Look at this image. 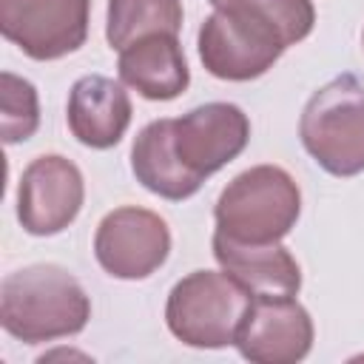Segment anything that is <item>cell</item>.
Listing matches in <instances>:
<instances>
[{
    "mask_svg": "<svg viewBox=\"0 0 364 364\" xmlns=\"http://www.w3.org/2000/svg\"><path fill=\"white\" fill-rule=\"evenodd\" d=\"M91 318L85 287L60 264H28L0 284V324L23 344L77 336Z\"/></svg>",
    "mask_w": 364,
    "mask_h": 364,
    "instance_id": "6da1fadb",
    "label": "cell"
},
{
    "mask_svg": "<svg viewBox=\"0 0 364 364\" xmlns=\"http://www.w3.org/2000/svg\"><path fill=\"white\" fill-rule=\"evenodd\" d=\"M293 46L287 31L256 3H230L205 17L196 48L208 74L228 82H247L273 68Z\"/></svg>",
    "mask_w": 364,
    "mask_h": 364,
    "instance_id": "7a4b0ae2",
    "label": "cell"
},
{
    "mask_svg": "<svg viewBox=\"0 0 364 364\" xmlns=\"http://www.w3.org/2000/svg\"><path fill=\"white\" fill-rule=\"evenodd\" d=\"M301 191L279 165H253L233 176L213 205L216 230L236 242H282L299 222Z\"/></svg>",
    "mask_w": 364,
    "mask_h": 364,
    "instance_id": "3957f363",
    "label": "cell"
},
{
    "mask_svg": "<svg viewBox=\"0 0 364 364\" xmlns=\"http://www.w3.org/2000/svg\"><path fill=\"white\" fill-rule=\"evenodd\" d=\"M304 151L333 176L364 171V85L353 74H338L304 102L299 119Z\"/></svg>",
    "mask_w": 364,
    "mask_h": 364,
    "instance_id": "277c9868",
    "label": "cell"
},
{
    "mask_svg": "<svg viewBox=\"0 0 364 364\" xmlns=\"http://www.w3.org/2000/svg\"><path fill=\"white\" fill-rule=\"evenodd\" d=\"M250 301V290L225 270H193L171 287L165 321L182 344L219 350L236 344V333Z\"/></svg>",
    "mask_w": 364,
    "mask_h": 364,
    "instance_id": "5b68a950",
    "label": "cell"
},
{
    "mask_svg": "<svg viewBox=\"0 0 364 364\" xmlns=\"http://www.w3.org/2000/svg\"><path fill=\"white\" fill-rule=\"evenodd\" d=\"M171 253L168 222L136 205L114 208L102 216L94 233V256L100 267L125 282H139L156 273Z\"/></svg>",
    "mask_w": 364,
    "mask_h": 364,
    "instance_id": "8992f818",
    "label": "cell"
},
{
    "mask_svg": "<svg viewBox=\"0 0 364 364\" xmlns=\"http://www.w3.org/2000/svg\"><path fill=\"white\" fill-rule=\"evenodd\" d=\"M91 0H0V31L26 57L48 63L88 37Z\"/></svg>",
    "mask_w": 364,
    "mask_h": 364,
    "instance_id": "52a82bcc",
    "label": "cell"
},
{
    "mask_svg": "<svg viewBox=\"0 0 364 364\" xmlns=\"http://www.w3.org/2000/svg\"><path fill=\"white\" fill-rule=\"evenodd\" d=\"M82 199L85 182L80 168L60 154H43L20 176L17 219L31 236H57L77 219Z\"/></svg>",
    "mask_w": 364,
    "mask_h": 364,
    "instance_id": "ba28073f",
    "label": "cell"
},
{
    "mask_svg": "<svg viewBox=\"0 0 364 364\" xmlns=\"http://www.w3.org/2000/svg\"><path fill=\"white\" fill-rule=\"evenodd\" d=\"M313 318L293 296H253L236 347L253 364H296L313 347Z\"/></svg>",
    "mask_w": 364,
    "mask_h": 364,
    "instance_id": "9c48e42d",
    "label": "cell"
},
{
    "mask_svg": "<svg viewBox=\"0 0 364 364\" xmlns=\"http://www.w3.org/2000/svg\"><path fill=\"white\" fill-rule=\"evenodd\" d=\"M250 139V119L233 102H205L173 119V148L202 179L233 162Z\"/></svg>",
    "mask_w": 364,
    "mask_h": 364,
    "instance_id": "30bf717a",
    "label": "cell"
},
{
    "mask_svg": "<svg viewBox=\"0 0 364 364\" xmlns=\"http://www.w3.org/2000/svg\"><path fill=\"white\" fill-rule=\"evenodd\" d=\"M131 97L122 82L102 74L80 77L68 91L65 119L77 142L94 151L114 148L131 125Z\"/></svg>",
    "mask_w": 364,
    "mask_h": 364,
    "instance_id": "8fae6325",
    "label": "cell"
},
{
    "mask_svg": "<svg viewBox=\"0 0 364 364\" xmlns=\"http://www.w3.org/2000/svg\"><path fill=\"white\" fill-rule=\"evenodd\" d=\"M210 247L219 267L250 296H296L301 290V267L282 242H236L216 230Z\"/></svg>",
    "mask_w": 364,
    "mask_h": 364,
    "instance_id": "7c38bea8",
    "label": "cell"
},
{
    "mask_svg": "<svg viewBox=\"0 0 364 364\" xmlns=\"http://www.w3.org/2000/svg\"><path fill=\"white\" fill-rule=\"evenodd\" d=\"M119 80L151 102L176 100L191 85V71L176 34H148L119 51Z\"/></svg>",
    "mask_w": 364,
    "mask_h": 364,
    "instance_id": "4fadbf2b",
    "label": "cell"
},
{
    "mask_svg": "<svg viewBox=\"0 0 364 364\" xmlns=\"http://www.w3.org/2000/svg\"><path fill=\"white\" fill-rule=\"evenodd\" d=\"M131 171L136 182L171 202H182L202 188V176H196L173 148V119L148 122L134 145H131Z\"/></svg>",
    "mask_w": 364,
    "mask_h": 364,
    "instance_id": "5bb4252c",
    "label": "cell"
},
{
    "mask_svg": "<svg viewBox=\"0 0 364 364\" xmlns=\"http://www.w3.org/2000/svg\"><path fill=\"white\" fill-rule=\"evenodd\" d=\"M179 28L182 0H108L105 40L117 51L148 34H179Z\"/></svg>",
    "mask_w": 364,
    "mask_h": 364,
    "instance_id": "9a60e30c",
    "label": "cell"
},
{
    "mask_svg": "<svg viewBox=\"0 0 364 364\" xmlns=\"http://www.w3.org/2000/svg\"><path fill=\"white\" fill-rule=\"evenodd\" d=\"M40 125V102H37V88L11 74H0V128H3V142H26Z\"/></svg>",
    "mask_w": 364,
    "mask_h": 364,
    "instance_id": "2e32d148",
    "label": "cell"
},
{
    "mask_svg": "<svg viewBox=\"0 0 364 364\" xmlns=\"http://www.w3.org/2000/svg\"><path fill=\"white\" fill-rule=\"evenodd\" d=\"M208 3H210V6H213V9H222V6H228V3H230V0H208Z\"/></svg>",
    "mask_w": 364,
    "mask_h": 364,
    "instance_id": "e0dca14e",
    "label": "cell"
}]
</instances>
